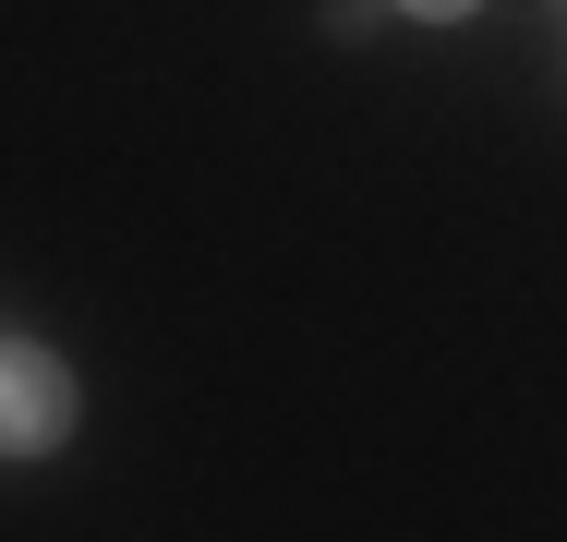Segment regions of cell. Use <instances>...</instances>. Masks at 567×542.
Masks as SVG:
<instances>
[{"label":"cell","instance_id":"1","mask_svg":"<svg viewBox=\"0 0 567 542\" xmlns=\"http://www.w3.org/2000/svg\"><path fill=\"white\" fill-rule=\"evenodd\" d=\"M61 423H73L61 362H49V350H0V446H49Z\"/></svg>","mask_w":567,"mask_h":542},{"label":"cell","instance_id":"2","mask_svg":"<svg viewBox=\"0 0 567 542\" xmlns=\"http://www.w3.org/2000/svg\"><path fill=\"white\" fill-rule=\"evenodd\" d=\"M411 12H471V0H411Z\"/></svg>","mask_w":567,"mask_h":542}]
</instances>
